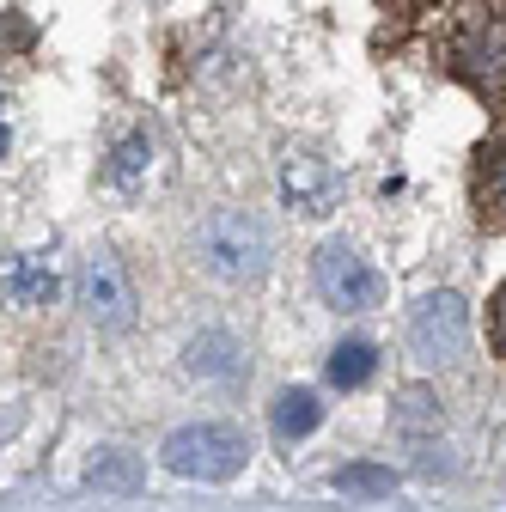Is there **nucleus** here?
I'll use <instances>...</instances> for the list:
<instances>
[{"label": "nucleus", "mask_w": 506, "mask_h": 512, "mask_svg": "<svg viewBox=\"0 0 506 512\" xmlns=\"http://www.w3.org/2000/svg\"><path fill=\"white\" fill-rule=\"evenodd\" d=\"M311 281H318L324 305H336V311H372L378 299H385L378 269L360 263V250H348V244H324L318 263H311Z\"/></svg>", "instance_id": "39448f33"}, {"label": "nucleus", "mask_w": 506, "mask_h": 512, "mask_svg": "<svg viewBox=\"0 0 506 512\" xmlns=\"http://www.w3.org/2000/svg\"><path fill=\"white\" fill-rule=\"evenodd\" d=\"M281 202H287L293 214H305V220H324V214L342 202L336 165H330L324 153H305V147L281 153Z\"/></svg>", "instance_id": "423d86ee"}, {"label": "nucleus", "mask_w": 506, "mask_h": 512, "mask_svg": "<svg viewBox=\"0 0 506 512\" xmlns=\"http://www.w3.org/2000/svg\"><path fill=\"white\" fill-rule=\"evenodd\" d=\"M165 470L171 476H189V482H232L244 470V433L226 427V421H196V427H177L165 439Z\"/></svg>", "instance_id": "f03ea898"}, {"label": "nucleus", "mask_w": 506, "mask_h": 512, "mask_svg": "<svg viewBox=\"0 0 506 512\" xmlns=\"http://www.w3.org/2000/svg\"><path fill=\"white\" fill-rule=\"evenodd\" d=\"M391 421L403 433H427V427H439V397L427 391V384H403V391L391 397Z\"/></svg>", "instance_id": "4468645a"}, {"label": "nucleus", "mask_w": 506, "mask_h": 512, "mask_svg": "<svg viewBox=\"0 0 506 512\" xmlns=\"http://www.w3.org/2000/svg\"><path fill=\"white\" fill-rule=\"evenodd\" d=\"M330 488H336V494H354V500H378V494L397 488V476H391L385 464H348V470L330 476Z\"/></svg>", "instance_id": "2eb2a0df"}, {"label": "nucleus", "mask_w": 506, "mask_h": 512, "mask_svg": "<svg viewBox=\"0 0 506 512\" xmlns=\"http://www.w3.org/2000/svg\"><path fill=\"white\" fill-rule=\"evenodd\" d=\"M61 299V269L49 250H13L0 256V305L13 311H49Z\"/></svg>", "instance_id": "6e6552de"}, {"label": "nucleus", "mask_w": 506, "mask_h": 512, "mask_svg": "<svg viewBox=\"0 0 506 512\" xmlns=\"http://www.w3.org/2000/svg\"><path fill=\"white\" fill-rule=\"evenodd\" d=\"M494 348L506 354V287L494 293Z\"/></svg>", "instance_id": "a211bd4d"}, {"label": "nucleus", "mask_w": 506, "mask_h": 512, "mask_svg": "<svg viewBox=\"0 0 506 512\" xmlns=\"http://www.w3.org/2000/svg\"><path fill=\"white\" fill-rule=\"evenodd\" d=\"M372 366H378V348L372 342H336L330 348V360H324V372H330V384H336V391H360V384L372 378Z\"/></svg>", "instance_id": "ddd939ff"}, {"label": "nucleus", "mask_w": 506, "mask_h": 512, "mask_svg": "<svg viewBox=\"0 0 506 512\" xmlns=\"http://www.w3.org/2000/svg\"><path fill=\"white\" fill-rule=\"evenodd\" d=\"M269 421H275V439L293 445V439H305V433H318L324 403H318V391H281L275 409H269Z\"/></svg>", "instance_id": "f8f14e48"}, {"label": "nucleus", "mask_w": 506, "mask_h": 512, "mask_svg": "<svg viewBox=\"0 0 506 512\" xmlns=\"http://www.w3.org/2000/svg\"><path fill=\"white\" fill-rule=\"evenodd\" d=\"M470 202H476V220L488 232L506 226V141H488L476 153V177H470Z\"/></svg>", "instance_id": "1a4fd4ad"}, {"label": "nucleus", "mask_w": 506, "mask_h": 512, "mask_svg": "<svg viewBox=\"0 0 506 512\" xmlns=\"http://www.w3.org/2000/svg\"><path fill=\"white\" fill-rule=\"evenodd\" d=\"M183 372L208 378V384H232V378H244V348L226 330H208V336H196L183 348Z\"/></svg>", "instance_id": "9d476101"}, {"label": "nucleus", "mask_w": 506, "mask_h": 512, "mask_svg": "<svg viewBox=\"0 0 506 512\" xmlns=\"http://www.w3.org/2000/svg\"><path fill=\"white\" fill-rule=\"evenodd\" d=\"M92 482H98V488H135V482H141V464L122 458V452H110V458L92 464Z\"/></svg>", "instance_id": "dca6fc26"}, {"label": "nucleus", "mask_w": 506, "mask_h": 512, "mask_svg": "<svg viewBox=\"0 0 506 512\" xmlns=\"http://www.w3.org/2000/svg\"><path fill=\"white\" fill-rule=\"evenodd\" d=\"M7 141H13V128H7V104H0V153H7Z\"/></svg>", "instance_id": "6ab92c4d"}, {"label": "nucleus", "mask_w": 506, "mask_h": 512, "mask_svg": "<svg viewBox=\"0 0 506 512\" xmlns=\"http://www.w3.org/2000/svg\"><path fill=\"white\" fill-rule=\"evenodd\" d=\"M269 256H275V244H269V226H263L257 214L220 208V214H208L202 232H196V263H202L214 281H226V287L263 281Z\"/></svg>", "instance_id": "f257e3e1"}, {"label": "nucleus", "mask_w": 506, "mask_h": 512, "mask_svg": "<svg viewBox=\"0 0 506 512\" xmlns=\"http://www.w3.org/2000/svg\"><path fill=\"white\" fill-rule=\"evenodd\" d=\"M147 177H153V141H147V128H129L104 153V183L122 189V196H135V189H147Z\"/></svg>", "instance_id": "9b49d317"}, {"label": "nucleus", "mask_w": 506, "mask_h": 512, "mask_svg": "<svg viewBox=\"0 0 506 512\" xmlns=\"http://www.w3.org/2000/svg\"><path fill=\"white\" fill-rule=\"evenodd\" d=\"M452 68L464 86H476L482 98H506V25L500 19H482L458 37L452 49Z\"/></svg>", "instance_id": "0eeeda50"}, {"label": "nucleus", "mask_w": 506, "mask_h": 512, "mask_svg": "<svg viewBox=\"0 0 506 512\" xmlns=\"http://www.w3.org/2000/svg\"><path fill=\"white\" fill-rule=\"evenodd\" d=\"M80 311L110 336L135 324V281H129V269H122L110 250H92L80 263Z\"/></svg>", "instance_id": "20e7f679"}, {"label": "nucleus", "mask_w": 506, "mask_h": 512, "mask_svg": "<svg viewBox=\"0 0 506 512\" xmlns=\"http://www.w3.org/2000/svg\"><path fill=\"white\" fill-rule=\"evenodd\" d=\"M409 348L427 366H458L470 354V305L458 293H427L409 311Z\"/></svg>", "instance_id": "7ed1b4c3"}, {"label": "nucleus", "mask_w": 506, "mask_h": 512, "mask_svg": "<svg viewBox=\"0 0 506 512\" xmlns=\"http://www.w3.org/2000/svg\"><path fill=\"white\" fill-rule=\"evenodd\" d=\"M37 31H31V19L25 13H7V25H0V49H25Z\"/></svg>", "instance_id": "f3484780"}]
</instances>
